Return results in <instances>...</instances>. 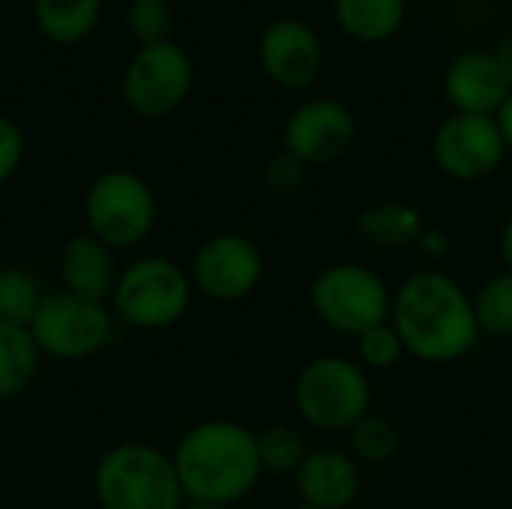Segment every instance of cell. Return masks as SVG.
I'll return each instance as SVG.
<instances>
[{
  "mask_svg": "<svg viewBox=\"0 0 512 509\" xmlns=\"http://www.w3.org/2000/svg\"><path fill=\"white\" fill-rule=\"evenodd\" d=\"M390 324L405 342L408 357L429 366H447L468 357L483 336L474 294L438 267L417 270L393 288Z\"/></svg>",
  "mask_w": 512,
  "mask_h": 509,
  "instance_id": "6da1fadb",
  "label": "cell"
},
{
  "mask_svg": "<svg viewBox=\"0 0 512 509\" xmlns=\"http://www.w3.org/2000/svg\"><path fill=\"white\" fill-rule=\"evenodd\" d=\"M186 501L240 504L264 477L255 432L237 420H204L186 429L171 453Z\"/></svg>",
  "mask_w": 512,
  "mask_h": 509,
  "instance_id": "7a4b0ae2",
  "label": "cell"
},
{
  "mask_svg": "<svg viewBox=\"0 0 512 509\" xmlns=\"http://www.w3.org/2000/svg\"><path fill=\"white\" fill-rule=\"evenodd\" d=\"M93 495L102 509H180L186 504L171 453L141 441L117 444L96 462Z\"/></svg>",
  "mask_w": 512,
  "mask_h": 509,
  "instance_id": "3957f363",
  "label": "cell"
},
{
  "mask_svg": "<svg viewBox=\"0 0 512 509\" xmlns=\"http://www.w3.org/2000/svg\"><path fill=\"white\" fill-rule=\"evenodd\" d=\"M309 306L327 330L357 339L390 321L393 288L381 273L360 261H333L315 273L309 285Z\"/></svg>",
  "mask_w": 512,
  "mask_h": 509,
  "instance_id": "277c9868",
  "label": "cell"
},
{
  "mask_svg": "<svg viewBox=\"0 0 512 509\" xmlns=\"http://www.w3.org/2000/svg\"><path fill=\"white\" fill-rule=\"evenodd\" d=\"M294 408L318 432H348L372 411V378L354 357L321 354L297 372Z\"/></svg>",
  "mask_w": 512,
  "mask_h": 509,
  "instance_id": "5b68a950",
  "label": "cell"
},
{
  "mask_svg": "<svg viewBox=\"0 0 512 509\" xmlns=\"http://www.w3.org/2000/svg\"><path fill=\"white\" fill-rule=\"evenodd\" d=\"M192 297L195 288L186 267L165 255H144L120 270L108 306L117 321L135 330H168L186 318Z\"/></svg>",
  "mask_w": 512,
  "mask_h": 509,
  "instance_id": "8992f818",
  "label": "cell"
},
{
  "mask_svg": "<svg viewBox=\"0 0 512 509\" xmlns=\"http://www.w3.org/2000/svg\"><path fill=\"white\" fill-rule=\"evenodd\" d=\"M159 204L150 183L126 168L102 171L84 192L87 234L99 237L114 252L141 246L156 228Z\"/></svg>",
  "mask_w": 512,
  "mask_h": 509,
  "instance_id": "52a82bcc",
  "label": "cell"
},
{
  "mask_svg": "<svg viewBox=\"0 0 512 509\" xmlns=\"http://www.w3.org/2000/svg\"><path fill=\"white\" fill-rule=\"evenodd\" d=\"M114 321L117 318L108 303L75 297L60 288L45 294L27 330L42 357L60 363H81L111 345Z\"/></svg>",
  "mask_w": 512,
  "mask_h": 509,
  "instance_id": "ba28073f",
  "label": "cell"
},
{
  "mask_svg": "<svg viewBox=\"0 0 512 509\" xmlns=\"http://www.w3.org/2000/svg\"><path fill=\"white\" fill-rule=\"evenodd\" d=\"M195 66L183 45L174 39L141 45L123 72V99L132 114L159 120L174 114L192 93Z\"/></svg>",
  "mask_w": 512,
  "mask_h": 509,
  "instance_id": "9c48e42d",
  "label": "cell"
},
{
  "mask_svg": "<svg viewBox=\"0 0 512 509\" xmlns=\"http://www.w3.org/2000/svg\"><path fill=\"white\" fill-rule=\"evenodd\" d=\"M189 279L198 294L216 303H240L252 297L264 279V255L255 240L237 231L207 237L192 261Z\"/></svg>",
  "mask_w": 512,
  "mask_h": 509,
  "instance_id": "30bf717a",
  "label": "cell"
},
{
  "mask_svg": "<svg viewBox=\"0 0 512 509\" xmlns=\"http://www.w3.org/2000/svg\"><path fill=\"white\" fill-rule=\"evenodd\" d=\"M507 156L510 153L495 117L453 111L432 135V162L456 183H480L492 177Z\"/></svg>",
  "mask_w": 512,
  "mask_h": 509,
  "instance_id": "8fae6325",
  "label": "cell"
},
{
  "mask_svg": "<svg viewBox=\"0 0 512 509\" xmlns=\"http://www.w3.org/2000/svg\"><path fill=\"white\" fill-rule=\"evenodd\" d=\"M357 138V120L351 108L333 96L306 99L285 120V153L297 156L306 168L330 165L342 159Z\"/></svg>",
  "mask_w": 512,
  "mask_h": 509,
  "instance_id": "7c38bea8",
  "label": "cell"
},
{
  "mask_svg": "<svg viewBox=\"0 0 512 509\" xmlns=\"http://www.w3.org/2000/svg\"><path fill=\"white\" fill-rule=\"evenodd\" d=\"M258 63L276 87L306 90L324 69V45L306 21L282 15L264 27L258 39Z\"/></svg>",
  "mask_w": 512,
  "mask_h": 509,
  "instance_id": "4fadbf2b",
  "label": "cell"
},
{
  "mask_svg": "<svg viewBox=\"0 0 512 509\" xmlns=\"http://www.w3.org/2000/svg\"><path fill=\"white\" fill-rule=\"evenodd\" d=\"M510 93L495 54L486 48H465L444 69V96L456 114L495 117Z\"/></svg>",
  "mask_w": 512,
  "mask_h": 509,
  "instance_id": "5bb4252c",
  "label": "cell"
},
{
  "mask_svg": "<svg viewBox=\"0 0 512 509\" xmlns=\"http://www.w3.org/2000/svg\"><path fill=\"white\" fill-rule=\"evenodd\" d=\"M300 504L315 509H354L363 492V465L339 447L309 450L294 474Z\"/></svg>",
  "mask_w": 512,
  "mask_h": 509,
  "instance_id": "9a60e30c",
  "label": "cell"
},
{
  "mask_svg": "<svg viewBox=\"0 0 512 509\" xmlns=\"http://www.w3.org/2000/svg\"><path fill=\"white\" fill-rule=\"evenodd\" d=\"M120 270L123 267L117 264V252L87 231L69 237L57 258L63 291L96 303H111Z\"/></svg>",
  "mask_w": 512,
  "mask_h": 509,
  "instance_id": "2e32d148",
  "label": "cell"
},
{
  "mask_svg": "<svg viewBox=\"0 0 512 509\" xmlns=\"http://www.w3.org/2000/svg\"><path fill=\"white\" fill-rule=\"evenodd\" d=\"M423 231L426 219L408 201H375L363 207L357 216V234L375 249H417Z\"/></svg>",
  "mask_w": 512,
  "mask_h": 509,
  "instance_id": "e0dca14e",
  "label": "cell"
},
{
  "mask_svg": "<svg viewBox=\"0 0 512 509\" xmlns=\"http://www.w3.org/2000/svg\"><path fill=\"white\" fill-rule=\"evenodd\" d=\"M408 15V0H333L336 24L363 45L387 42L399 33Z\"/></svg>",
  "mask_w": 512,
  "mask_h": 509,
  "instance_id": "ac0fdd59",
  "label": "cell"
},
{
  "mask_svg": "<svg viewBox=\"0 0 512 509\" xmlns=\"http://www.w3.org/2000/svg\"><path fill=\"white\" fill-rule=\"evenodd\" d=\"M102 18V0H33V24L54 45L87 39Z\"/></svg>",
  "mask_w": 512,
  "mask_h": 509,
  "instance_id": "d6986e66",
  "label": "cell"
},
{
  "mask_svg": "<svg viewBox=\"0 0 512 509\" xmlns=\"http://www.w3.org/2000/svg\"><path fill=\"white\" fill-rule=\"evenodd\" d=\"M39 348L27 327L0 324V402L21 396L39 372Z\"/></svg>",
  "mask_w": 512,
  "mask_h": 509,
  "instance_id": "ffe728a7",
  "label": "cell"
},
{
  "mask_svg": "<svg viewBox=\"0 0 512 509\" xmlns=\"http://www.w3.org/2000/svg\"><path fill=\"white\" fill-rule=\"evenodd\" d=\"M348 453L369 468H384L399 459L402 453V432L399 426L378 411H369L348 429Z\"/></svg>",
  "mask_w": 512,
  "mask_h": 509,
  "instance_id": "44dd1931",
  "label": "cell"
},
{
  "mask_svg": "<svg viewBox=\"0 0 512 509\" xmlns=\"http://www.w3.org/2000/svg\"><path fill=\"white\" fill-rule=\"evenodd\" d=\"M255 441H258V459H261L264 474L294 477L297 468L303 465L306 453H309L306 438L291 423L264 426L261 432H255Z\"/></svg>",
  "mask_w": 512,
  "mask_h": 509,
  "instance_id": "7402d4cb",
  "label": "cell"
},
{
  "mask_svg": "<svg viewBox=\"0 0 512 509\" xmlns=\"http://www.w3.org/2000/svg\"><path fill=\"white\" fill-rule=\"evenodd\" d=\"M474 312L480 333L489 339H512V273L489 276L474 294Z\"/></svg>",
  "mask_w": 512,
  "mask_h": 509,
  "instance_id": "603a6c76",
  "label": "cell"
},
{
  "mask_svg": "<svg viewBox=\"0 0 512 509\" xmlns=\"http://www.w3.org/2000/svg\"><path fill=\"white\" fill-rule=\"evenodd\" d=\"M45 291L24 267H0V324L30 327Z\"/></svg>",
  "mask_w": 512,
  "mask_h": 509,
  "instance_id": "cb8c5ba5",
  "label": "cell"
},
{
  "mask_svg": "<svg viewBox=\"0 0 512 509\" xmlns=\"http://www.w3.org/2000/svg\"><path fill=\"white\" fill-rule=\"evenodd\" d=\"M354 345H357V363L372 375V372H390V369H396L405 357H408V351H405V342L399 339V333L393 330V324L387 321V324H378V327H372V330H366L363 336H357L354 339Z\"/></svg>",
  "mask_w": 512,
  "mask_h": 509,
  "instance_id": "d4e9b609",
  "label": "cell"
},
{
  "mask_svg": "<svg viewBox=\"0 0 512 509\" xmlns=\"http://www.w3.org/2000/svg\"><path fill=\"white\" fill-rule=\"evenodd\" d=\"M129 36L141 45L168 42L174 33V9L168 0H129L126 6Z\"/></svg>",
  "mask_w": 512,
  "mask_h": 509,
  "instance_id": "484cf974",
  "label": "cell"
},
{
  "mask_svg": "<svg viewBox=\"0 0 512 509\" xmlns=\"http://www.w3.org/2000/svg\"><path fill=\"white\" fill-rule=\"evenodd\" d=\"M306 183V165L291 156V153H276L267 165H264V186L273 195H297Z\"/></svg>",
  "mask_w": 512,
  "mask_h": 509,
  "instance_id": "4316f807",
  "label": "cell"
},
{
  "mask_svg": "<svg viewBox=\"0 0 512 509\" xmlns=\"http://www.w3.org/2000/svg\"><path fill=\"white\" fill-rule=\"evenodd\" d=\"M24 162V132L12 117L0 114V186L15 177Z\"/></svg>",
  "mask_w": 512,
  "mask_h": 509,
  "instance_id": "83f0119b",
  "label": "cell"
},
{
  "mask_svg": "<svg viewBox=\"0 0 512 509\" xmlns=\"http://www.w3.org/2000/svg\"><path fill=\"white\" fill-rule=\"evenodd\" d=\"M450 249H453L450 234L441 231V228H429V225H426V231H423L420 240H417V252H420L426 261H432V264L447 261V258H450Z\"/></svg>",
  "mask_w": 512,
  "mask_h": 509,
  "instance_id": "f1b7e54d",
  "label": "cell"
},
{
  "mask_svg": "<svg viewBox=\"0 0 512 509\" xmlns=\"http://www.w3.org/2000/svg\"><path fill=\"white\" fill-rule=\"evenodd\" d=\"M492 54H495V60H498V66H501V72H504V78H507V84H510L512 90V30L501 33V39L492 48Z\"/></svg>",
  "mask_w": 512,
  "mask_h": 509,
  "instance_id": "f546056e",
  "label": "cell"
},
{
  "mask_svg": "<svg viewBox=\"0 0 512 509\" xmlns=\"http://www.w3.org/2000/svg\"><path fill=\"white\" fill-rule=\"evenodd\" d=\"M498 255H501V264L504 270L512 273V213L507 216V222L501 225V237H498Z\"/></svg>",
  "mask_w": 512,
  "mask_h": 509,
  "instance_id": "4dcf8cb0",
  "label": "cell"
},
{
  "mask_svg": "<svg viewBox=\"0 0 512 509\" xmlns=\"http://www.w3.org/2000/svg\"><path fill=\"white\" fill-rule=\"evenodd\" d=\"M495 120H498V129H501V135H504L507 153H512V93L507 96V102L501 105V111L495 114Z\"/></svg>",
  "mask_w": 512,
  "mask_h": 509,
  "instance_id": "1f68e13d",
  "label": "cell"
},
{
  "mask_svg": "<svg viewBox=\"0 0 512 509\" xmlns=\"http://www.w3.org/2000/svg\"><path fill=\"white\" fill-rule=\"evenodd\" d=\"M180 509H234L228 504H204V501H186Z\"/></svg>",
  "mask_w": 512,
  "mask_h": 509,
  "instance_id": "d6a6232c",
  "label": "cell"
},
{
  "mask_svg": "<svg viewBox=\"0 0 512 509\" xmlns=\"http://www.w3.org/2000/svg\"><path fill=\"white\" fill-rule=\"evenodd\" d=\"M354 509H357V507H354Z\"/></svg>",
  "mask_w": 512,
  "mask_h": 509,
  "instance_id": "836d02e7",
  "label": "cell"
}]
</instances>
